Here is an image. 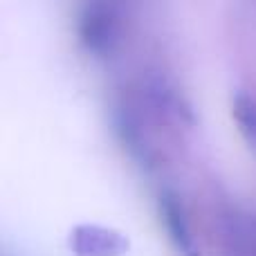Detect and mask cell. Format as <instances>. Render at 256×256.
<instances>
[{
  "instance_id": "1",
  "label": "cell",
  "mask_w": 256,
  "mask_h": 256,
  "mask_svg": "<svg viewBox=\"0 0 256 256\" xmlns=\"http://www.w3.org/2000/svg\"><path fill=\"white\" fill-rule=\"evenodd\" d=\"M128 18L122 0H81L74 34L81 50L94 61H110L126 43Z\"/></svg>"
},
{
  "instance_id": "2",
  "label": "cell",
  "mask_w": 256,
  "mask_h": 256,
  "mask_svg": "<svg viewBox=\"0 0 256 256\" xmlns=\"http://www.w3.org/2000/svg\"><path fill=\"white\" fill-rule=\"evenodd\" d=\"M150 124L153 120L148 117V112L144 110V106L135 94H124L112 104V126H115L117 137L130 153V158L146 166L153 164L155 155H158V148L153 146V137L148 130Z\"/></svg>"
},
{
  "instance_id": "3",
  "label": "cell",
  "mask_w": 256,
  "mask_h": 256,
  "mask_svg": "<svg viewBox=\"0 0 256 256\" xmlns=\"http://www.w3.org/2000/svg\"><path fill=\"white\" fill-rule=\"evenodd\" d=\"M158 216L166 240L180 256H198V238L194 234L186 202L176 189L166 186L158 194Z\"/></svg>"
},
{
  "instance_id": "4",
  "label": "cell",
  "mask_w": 256,
  "mask_h": 256,
  "mask_svg": "<svg viewBox=\"0 0 256 256\" xmlns=\"http://www.w3.org/2000/svg\"><path fill=\"white\" fill-rule=\"evenodd\" d=\"M232 120H234L238 135L256 155V97L250 92H236L232 97Z\"/></svg>"
}]
</instances>
